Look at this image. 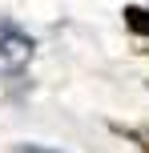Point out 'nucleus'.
Wrapping results in <instances>:
<instances>
[{
	"label": "nucleus",
	"instance_id": "nucleus-3",
	"mask_svg": "<svg viewBox=\"0 0 149 153\" xmlns=\"http://www.w3.org/2000/svg\"><path fill=\"white\" fill-rule=\"evenodd\" d=\"M16 153H53V149H40V145H16Z\"/></svg>",
	"mask_w": 149,
	"mask_h": 153
},
{
	"label": "nucleus",
	"instance_id": "nucleus-1",
	"mask_svg": "<svg viewBox=\"0 0 149 153\" xmlns=\"http://www.w3.org/2000/svg\"><path fill=\"white\" fill-rule=\"evenodd\" d=\"M32 53H36V45H32V36H24V32L16 28H4L0 32V76H16L28 69Z\"/></svg>",
	"mask_w": 149,
	"mask_h": 153
},
{
	"label": "nucleus",
	"instance_id": "nucleus-2",
	"mask_svg": "<svg viewBox=\"0 0 149 153\" xmlns=\"http://www.w3.org/2000/svg\"><path fill=\"white\" fill-rule=\"evenodd\" d=\"M125 28L129 32H137V36H149V8H141V4H125Z\"/></svg>",
	"mask_w": 149,
	"mask_h": 153
},
{
	"label": "nucleus",
	"instance_id": "nucleus-4",
	"mask_svg": "<svg viewBox=\"0 0 149 153\" xmlns=\"http://www.w3.org/2000/svg\"><path fill=\"white\" fill-rule=\"evenodd\" d=\"M145 153H149V141H145Z\"/></svg>",
	"mask_w": 149,
	"mask_h": 153
}]
</instances>
